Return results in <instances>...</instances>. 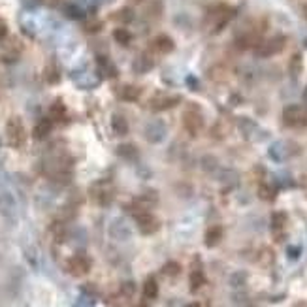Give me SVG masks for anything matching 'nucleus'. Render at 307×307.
<instances>
[{
    "mask_svg": "<svg viewBox=\"0 0 307 307\" xmlns=\"http://www.w3.org/2000/svg\"><path fill=\"white\" fill-rule=\"evenodd\" d=\"M6 136H8V142L12 143L13 147H21L25 143L26 134H25V126L19 119H12L8 123V130H6Z\"/></svg>",
    "mask_w": 307,
    "mask_h": 307,
    "instance_id": "nucleus-1",
    "label": "nucleus"
},
{
    "mask_svg": "<svg viewBox=\"0 0 307 307\" xmlns=\"http://www.w3.org/2000/svg\"><path fill=\"white\" fill-rule=\"evenodd\" d=\"M183 124H185V128H187L189 132L198 134V132L202 130V126H204V119H202L200 111L187 110L185 111V115H183Z\"/></svg>",
    "mask_w": 307,
    "mask_h": 307,
    "instance_id": "nucleus-2",
    "label": "nucleus"
},
{
    "mask_svg": "<svg viewBox=\"0 0 307 307\" xmlns=\"http://www.w3.org/2000/svg\"><path fill=\"white\" fill-rule=\"evenodd\" d=\"M306 113L300 108H288L284 111V123L290 126H302V124H306Z\"/></svg>",
    "mask_w": 307,
    "mask_h": 307,
    "instance_id": "nucleus-3",
    "label": "nucleus"
},
{
    "mask_svg": "<svg viewBox=\"0 0 307 307\" xmlns=\"http://www.w3.org/2000/svg\"><path fill=\"white\" fill-rule=\"evenodd\" d=\"M283 46H284V40L283 38H271L268 42H264L262 46H260V55H264V57H270V55H275V53H279L283 49Z\"/></svg>",
    "mask_w": 307,
    "mask_h": 307,
    "instance_id": "nucleus-4",
    "label": "nucleus"
},
{
    "mask_svg": "<svg viewBox=\"0 0 307 307\" xmlns=\"http://www.w3.org/2000/svg\"><path fill=\"white\" fill-rule=\"evenodd\" d=\"M155 49L160 51V53H170L173 49V40L166 34H160V36L155 38Z\"/></svg>",
    "mask_w": 307,
    "mask_h": 307,
    "instance_id": "nucleus-5",
    "label": "nucleus"
},
{
    "mask_svg": "<svg viewBox=\"0 0 307 307\" xmlns=\"http://www.w3.org/2000/svg\"><path fill=\"white\" fill-rule=\"evenodd\" d=\"M177 104V98H173V96H160V98H155L153 100V110L157 111H162V110H168V108H172Z\"/></svg>",
    "mask_w": 307,
    "mask_h": 307,
    "instance_id": "nucleus-6",
    "label": "nucleus"
},
{
    "mask_svg": "<svg viewBox=\"0 0 307 307\" xmlns=\"http://www.w3.org/2000/svg\"><path fill=\"white\" fill-rule=\"evenodd\" d=\"M113 36H115V40H117V42H119V44H128V42H130V34H128V32H126V30H123V28H119V30H115V34H113Z\"/></svg>",
    "mask_w": 307,
    "mask_h": 307,
    "instance_id": "nucleus-7",
    "label": "nucleus"
},
{
    "mask_svg": "<svg viewBox=\"0 0 307 307\" xmlns=\"http://www.w3.org/2000/svg\"><path fill=\"white\" fill-rule=\"evenodd\" d=\"M140 96V89H136V87H126L123 93V98L124 100H136Z\"/></svg>",
    "mask_w": 307,
    "mask_h": 307,
    "instance_id": "nucleus-8",
    "label": "nucleus"
},
{
    "mask_svg": "<svg viewBox=\"0 0 307 307\" xmlns=\"http://www.w3.org/2000/svg\"><path fill=\"white\" fill-rule=\"evenodd\" d=\"M47 132H49V123H42L36 126V136H40V138L46 136Z\"/></svg>",
    "mask_w": 307,
    "mask_h": 307,
    "instance_id": "nucleus-9",
    "label": "nucleus"
},
{
    "mask_svg": "<svg viewBox=\"0 0 307 307\" xmlns=\"http://www.w3.org/2000/svg\"><path fill=\"white\" fill-rule=\"evenodd\" d=\"M145 294H147L149 298H153V296L157 294V284H155L153 281L147 283V286H145Z\"/></svg>",
    "mask_w": 307,
    "mask_h": 307,
    "instance_id": "nucleus-10",
    "label": "nucleus"
},
{
    "mask_svg": "<svg viewBox=\"0 0 307 307\" xmlns=\"http://www.w3.org/2000/svg\"><path fill=\"white\" fill-rule=\"evenodd\" d=\"M6 34H8V28H6V25L0 21V38H4Z\"/></svg>",
    "mask_w": 307,
    "mask_h": 307,
    "instance_id": "nucleus-11",
    "label": "nucleus"
},
{
    "mask_svg": "<svg viewBox=\"0 0 307 307\" xmlns=\"http://www.w3.org/2000/svg\"><path fill=\"white\" fill-rule=\"evenodd\" d=\"M134 2H140V0H134Z\"/></svg>",
    "mask_w": 307,
    "mask_h": 307,
    "instance_id": "nucleus-12",
    "label": "nucleus"
}]
</instances>
